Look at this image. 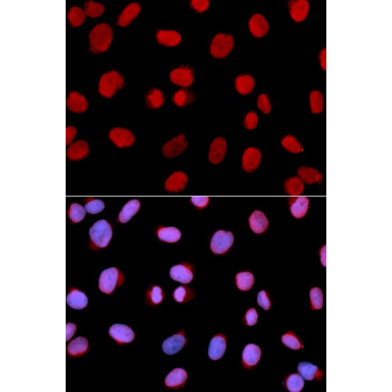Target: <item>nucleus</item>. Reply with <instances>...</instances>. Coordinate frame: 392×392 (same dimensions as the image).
Masks as SVG:
<instances>
[{
  "mask_svg": "<svg viewBox=\"0 0 392 392\" xmlns=\"http://www.w3.org/2000/svg\"><path fill=\"white\" fill-rule=\"evenodd\" d=\"M227 150L225 140L222 137L215 138L211 143L208 153L209 160L212 163L220 162L224 158Z\"/></svg>",
  "mask_w": 392,
  "mask_h": 392,
  "instance_id": "f3484780",
  "label": "nucleus"
},
{
  "mask_svg": "<svg viewBox=\"0 0 392 392\" xmlns=\"http://www.w3.org/2000/svg\"><path fill=\"white\" fill-rule=\"evenodd\" d=\"M158 42L160 44L168 46L174 47L177 46L181 41V34L174 30H160L156 34Z\"/></svg>",
  "mask_w": 392,
  "mask_h": 392,
  "instance_id": "b1692460",
  "label": "nucleus"
},
{
  "mask_svg": "<svg viewBox=\"0 0 392 392\" xmlns=\"http://www.w3.org/2000/svg\"><path fill=\"white\" fill-rule=\"evenodd\" d=\"M146 101L147 105L149 108L156 109L163 104L165 96L160 89L153 88L147 93Z\"/></svg>",
  "mask_w": 392,
  "mask_h": 392,
  "instance_id": "72a5a7b5",
  "label": "nucleus"
},
{
  "mask_svg": "<svg viewBox=\"0 0 392 392\" xmlns=\"http://www.w3.org/2000/svg\"><path fill=\"white\" fill-rule=\"evenodd\" d=\"M257 105L260 110L264 113H268L271 110V104L266 94L263 93L258 96Z\"/></svg>",
  "mask_w": 392,
  "mask_h": 392,
  "instance_id": "09e8293b",
  "label": "nucleus"
},
{
  "mask_svg": "<svg viewBox=\"0 0 392 392\" xmlns=\"http://www.w3.org/2000/svg\"><path fill=\"white\" fill-rule=\"evenodd\" d=\"M288 8L291 18L297 22L303 21L309 12V5L306 0H292L288 3Z\"/></svg>",
  "mask_w": 392,
  "mask_h": 392,
  "instance_id": "4468645a",
  "label": "nucleus"
},
{
  "mask_svg": "<svg viewBox=\"0 0 392 392\" xmlns=\"http://www.w3.org/2000/svg\"><path fill=\"white\" fill-rule=\"evenodd\" d=\"M124 85L125 82L122 75L116 71H111L101 76L99 90L103 96L111 97L117 89H122Z\"/></svg>",
  "mask_w": 392,
  "mask_h": 392,
  "instance_id": "7ed1b4c3",
  "label": "nucleus"
},
{
  "mask_svg": "<svg viewBox=\"0 0 392 392\" xmlns=\"http://www.w3.org/2000/svg\"><path fill=\"white\" fill-rule=\"evenodd\" d=\"M286 385L289 391L299 392L303 389L304 385V381L300 375L293 374L289 376L287 378Z\"/></svg>",
  "mask_w": 392,
  "mask_h": 392,
  "instance_id": "a19ab883",
  "label": "nucleus"
},
{
  "mask_svg": "<svg viewBox=\"0 0 392 392\" xmlns=\"http://www.w3.org/2000/svg\"><path fill=\"white\" fill-rule=\"evenodd\" d=\"M158 238L167 243H175L181 237V232L175 227H160L156 231Z\"/></svg>",
  "mask_w": 392,
  "mask_h": 392,
  "instance_id": "7c9ffc66",
  "label": "nucleus"
},
{
  "mask_svg": "<svg viewBox=\"0 0 392 392\" xmlns=\"http://www.w3.org/2000/svg\"><path fill=\"white\" fill-rule=\"evenodd\" d=\"M236 283L238 288L242 291L249 290L254 283L253 275L249 271L239 272L236 277Z\"/></svg>",
  "mask_w": 392,
  "mask_h": 392,
  "instance_id": "f704fd0d",
  "label": "nucleus"
},
{
  "mask_svg": "<svg viewBox=\"0 0 392 392\" xmlns=\"http://www.w3.org/2000/svg\"><path fill=\"white\" fill-rule=\"evenodd\" d=\"M186 339L183 332H180L165 339L162 344V350L167 355H172L179 352L185 345Z\"/></svg>",
  "mask_w": 392,
  "mask_h": 392,
  "instance_id": "9b49d317",
  "label": "nucleus"
},
{
  "mask_svg": "<svg viewBox=\"0 0 392 392\" xmlns=\"http://www.w3.org/2000/svg\"><path fill=\"white\" fill-rule=\"evenodd\" d=\"M261 159V153L257 148H247L242 156V166L246 172H251L259 166Z\"/></svg>",
  "mask_w": 392,
  "mask_h": 392,
  "instance_id": "dca6fc26",
  "label": "nucleus"
},
{
  "mask_svg": "<svg viewBox=\"0 0 392 392\" xmlns=\"http://www.w3.org/2000/svg\"><path fill=\"white\" fill-rule=\"evenodd\" d=\"M226 341L222 335H217L211 340L208 349L209 357L212 360L220 359L225 353Z\"/></svg>",
  "mask_w": 392,
  "mask_h": 392,
  "instance_id": "a211bd4d",
  "label": "nucleus"
},
{
  "mask_svg": "<svg viewBox=\"0 0 392 392\" xmlns=\"http://www.w3.org/2000/svg\"><path fill=\"white\" fill-rule=\"evenodd\" d=\"M88 348L87 339L83 337H78L69 343L67 347V351L69 356L76 357L86 352Z\"/></svg>",
  "mask_w": 392,
  "mask_h": 392,
  "instance_id": "cd10ccee",
  "label": "nucleus"
},
{
  "mask_svg": "<svg viewBox=\"0 0 392 392\" xmlns=\"http://www.w3.org/2000/svg\"><path fill=\"white\" fill-rule=\"evenodd\" d=\"M309 297L312 309H320L323 305V292L317 287L311 288Z\"/></svg>",
  "mask_w": 392,
  "mask_h": 392,
  "instance_id": "c03bdc74",
  "label": "nucleus"
},
{
  "mask_svg": "<svg viewBox=\"0 0 392 392\" xmlns=\"http://www.w3.org/2000/svg\"><path fill=\"white\" fill-rule=\"evenodd\" d=\"M88 302L86 295L83 292L76 289L71 290L66 297L67 304L74 309L84 308L87 305Z\"/></svg>",
  "mask_w": 392,
  "mask_h": 392,
  "instance_id": "393cba45",
  "label": "nucleus"
},
{
  "mask_svg": "<svg viewBox=\"0 0 392 392\" xmlns=\"http://www.w3.org/2000/svg\"><path fill=\"white\" fill-rule=\"evenodd\" d=\"M311 110L313 113H319L324 108V99L322 93L317 90L312 91L309 96Z\"/></svg>",
  "mask_w": 392,
  "mask_h": 392,
  "instance_id": "79ce46f5",
  "label": "nucleus"
},
{
  "mask_svg": "<svg viewBox=\"0 0 392 392\" xmlns=\"http://www.w3.org/2000/svg\"><path fill=\"white\" fill-rule=\"evenodd\" d=\"M140 207V203L139 200H130L123 207L119 214L117 221L122 223L128 222L137 213Z\"/></svg>",
  "mask_w": 392,
  "mask_h": 392,
  "instance_id": "c85d7f7f",
  "label": "nucleus"
},
{
  "mask_svg": "<svg viewBox=\"0 0 392 392\" xmlns=\"http://www.w3.org/2000/svg\"><path fill=\"white\" fill-rule=\"evenodd\" d=\"M284 186L286 192L292 197L301 195L305 187L304 183L297 177H292L286 179Z\"/></svg>",
  "mask_w": 392,
  "mask_h": 392,
  "instance_id": "473e14b6",
  "label": "nucleus"
},
{
  "mask_svg": "<svg viewBox=\"0 0 392 392\" xmlns=\"http://www.w3.org/2000/svg\"><path fill=\"white\" fill-rule=\"evenodd\" d=\"M187 182L188 179L185 173L177 171L168 178L165 183V187L169 191L178 192L184 189Z\"/></svg>",
  "mask_w": 392,
  "mask_h": 392,
  "instance_id": "aec40b11",
  "label": "nucleus"
},
{
  "mask_svg": "<svg viewBox=\"0 0 392 392\" xmlns=\"http://www.w3.org/2000/svg\"><path fill=\"white\" fill-rule=\"evenodd\" d=\"M191 202L196 207L202 209L207 206L209 198L207 197H193L191 198Z\"/></svg>",
  "mask_w": 392,
  "mask_h": 392,
  "instance_id": "5fc2aeb1",
  "label": "nucleus"
},
{
  "mask_svg": "<svg viewBox=\"0 0 392 392\" xmlns=\"http://www.w3.org/2000/svg\"><path fill=\"white\" fill-rule=\"evenodd\" d=\"M164 296L163 289L158 285H153L147 290L146 301L150 305H156L163 301Z\"/></svg>",
  "mask_w": 392,
  "mask_h": 392,
  "instance_id": "c9c22d12",
  "label": "nucleus"
},
{
  "mask_svg": "<svg viewBox=\"0 0 392 392\" xmlns=\"http://www.w3.org/2000/svg\"><path fill=\"white\" fill-rule=\"evenodd\" d=\"M234 45V38L231 35L219 33L214 36L211 41L210 53L217 58H225L230 54Z\"/></svg>",
  "mask_w": 392,
  "mask_h": 392,
  "instance_id": "20e7f679",
  "label": "nucleus"
},
{
  "mask_svg": "<svg viewBox=\"0 0 392 392\" xmlns=\"http://www.w3.org/2000/svg\"><path fill=\"white\" fill-rule=\"evenodd\" d=\"M194 296L192 289L187 286H180L172 293L174 300L179 303H184L191 299Z\"/></svg>",
  "mask_w": 392,
  "mask_h": 392,
  "instance_id": "58836bf2",
  "label": "nucleus"
},
{
  "mask_svg": "<svg viewBox=\"0 0 392 392\" xmlns=\"http://www.w3.org/2000/svg\"><path fill=\"white\" fill-rule=\"evenodd\" d=\"M69 217L73 223L81 222L86 214L84 207L77 203L72 204L69 210Z\"/></svg>",
  "mask_w": 392,
  "mask_h": 392,
  "instance_id": "a18cd8bd",
  "label": "nucleus"
},
{
  "mask_svg": "<svg viewBox=\"0 0 392 392\" xmlns=\"http://www.w3.org/2000/svg\"><path fill=\"white\" fill-rule=\"evenodd\" d=\"M109 335L117 343L126 344L132 342L134 338V333L127 325L116 323L109 329Z\"/></svg>",
  "mask_w": 392,
  "mask_h": 392,
  "instance_id": "1a4fd4ad",
  "label": "nucleus"
},
{
  "mask_svg": "<svg viewBox=\"0 0 392 392\" xmlns=\"http://www.w3.org/2000/svg\"><path fill=\"white\" fill-rule=\"evenodd\" d=\"M187 379V373L185 369L175 368L166 376L165 384L168 388L177 389L184 385Z\"/></svg>",
  "mask_w": 392,
  "mask_h": 392,
  "instance_id": "6ab92c4d",
  "label": "nucleus"
},
{
  "mask_svg": "<svg viewBox=\"0 0 392 392\" xmlns=\"http://www.w3.org/2000/svg\"><path fill=\"white\" fill-rule=\"evenodd\" d=\"M298 370L303 378L308 381L314 379L320 380L322 376V371L317 366L307 362L300 363L298 366Z\"/></svg>",
  "mask_w": 392,
  "mask_h": 392,
  "instance_id": "a878e982",
  "label": "nucleus"
},
{
  "mask_svg": "<svg viewBox=\"0 0 392 392\" xmlns=\"http://www.w3.org/2000/svg\"><path fill=\"white\" fill-rule=\"evenodd\" d=\"M172 101L178 106H185L191 103L194 100L193 94L186 89H181L174 93Z\"/></svg>",
  "mask_w": 392,
  "mask_h": 392,
  "instance_id": "e433bc0d",
  "label": "nucleus"
},
{
  "mask_svg": "<svg viewBox=\"0 0 392 392\" xmlns=\"http://www.w3.org/2000/svg\"><path fill=\"white\" fill-rule=\"evenodd\" d=\"M299 177L308 184H320L323 179L322 175L316 169L307 166H302L298 171Z\"/></svg>",
  "mask_w": 392,
  "mask_h": 392,
  "instance_id": "bb28decb",
  "label": "nucleus"
},
{
  "mask_svg": "<svg viewBox=\"0 0 392 392\" xmlns=\"http://www.w3.org/2000/svg\"><path fill=\"white\" fill-rule=\"evenodd\" d=\"M254 79L250 75L243 74L238 76L235 80V87L241 94L246 95L252 92L254 87Z\"/></svg>",
  "mask_w": 392,
  "mask_h": 392,
  "instance_id": "c756f323",
  "label": "nucleus"
},
{
  "mask_svg": "<svg viewBox=\"0 0 392 392\" xmlns=\"http://www.w3.org/2000/svg\"><path fill=\"white\" fill-rule=\"evenodd\" d=\"M170 79L171 81L176 85L188 87L193 82V72L191 68L182 66L173 69L170 72Z\"/></svg>",
  "mask_w": 392,
  "mask_h": 392,
  "instance_id": "0eeeda50",
  "label": "nucleus"
},
{
  "mask_svg": "<svg viewBox=\"0 0 392 392\" xmlns=\"http://www.w3.org/2000/svg\"><path fill=\"white\" fill-rule=\"evenodd\" d=\"M112 30L106 23H101L95 26L89 34L90 49L94 53L106 51L112 41Z\"/></svg>",
  "mask_w": 392,
  "mask_h": 392,
  "instance_id": "f257e3e1",
  "label": "nucleus"
},
{
  "mask_svg": "<svg viewBox=\"0 0 392 392\" xmlns=\"http://www.w3.org/2000/svg\"><path fill=\"white\" fill-rule=\"evenodd\" d=\"M282 342L285 346L293 350H297L303 347L299 338L290 331L283 335Z\"/></svg>",
  "mask_w": 392,
  "mask_h": 392,
  "instance_id": "49530a36",
  "label": "nucleus"
},
{
  "mask_svg": "<svg viewBox=\"0 0 392 392\" xmlns=\"http://www.w3.org/2000/svg\"><path fill=\"white\" fill-rule=\"evenodd\" d=\"M68 18L71 26L76 27L84 23L86 18V13L81 8L73 7L69 10Z\"/></svg>",
  "mask_w": 392,
  "mask_h": 392,
  "instance_id": "4c0bfd02",
  "label": "nucleus"
},
{
  "mask_svg": "<svg viewBox=\"0 0 392 392\" xmlns=\"http://www.w3.org/2000/svg\"><path fill=\"white\" fill-rule=\"evenodd\" d=\"M187 142L184 134L179 135L167 142L163 146V153L169 158L175 157L186 148Z\"/></svg>",
  "mask_w": 392,
  "mask_h": 392,
  "instance_id": "f8f14e48",
  "label": "nucleus"
},
{
  "mask_svg": "<svg viewBox=\"0 0 392 392\" xmlns=\"http://www.w3.org/2000/svg\"><path fill=\"white\" fill-rule=\"evenodd\" d=\"M326 49H323L320 54V64L322 68L324 70H326Z\"/></svg>",
  "mask_w": 392,
  "mask_h": 392,
  "instance_id": "13d9d810",
  "label": "nucleus"
},
{
  "mask_svg": "<svg viewBox=\"0 0 392 392\" xmlns=\"http://www.w3.org/2000/svg\"><path fill=\"white\" fill-rule=\"evenodd\" d=\"M104 6L100 3H95L92 1H88L85 3V12L88 16L98 17L104 13Z\"/></svg>",
  "mask_w": 392,
  "mask_h": 392,
  "instance_id": "37998d69",
  "label": "nucleus"
},
{
  "mask_svg": "<svg viewBox=\"0 0 392 392\" xmlns=\"http://www.w3.org/2000/svg\"><path fill=\"white\" fill-rule=\"evenodd\" d=\"M169 273L172 279L183 284L189 283L193 278L192 267L185 263H181L172 267Z\"/></svg>",
  "mask_w": 392,
  "mask_h": 392,
  "instance_id": "9d476101",
  "label": "nucleus"
},
{
  "mask_svg": "<svg viewBox=\"0 0 392 392\" xmlns=\"http://www.w3.org/2000/svg\"><path fill=\"white\" fill-rule=\"evenodd\" d=\"M291 214L296 219L303 218L307 213L310 206L309 199L306 197L294 196L288 199Z\"/></svg>",
  "mask_w": 392,
  "mask_h": 392,
  "instance_id": "6e6552de",
  "label": "nucleus"
},
{
  "mask_svg": "<svg viewBox=\"0 0 392 392\" xmlns=\"http://www.w3.org/2000/svg\"><path fill=\"white\" fill-rule=\"evenodd\" d=\"M320 263L323 266L326 265V246L323 245L320 248L319 251Z\"/></svg>",
  "mask_w": 392,
  "mask_h": 392,
  "instance_id": "4d7b16f0",
  "label": "nucleus"
},
{
  "mask_svg": "<svg viewBox=\"0 0 392 392\" xmlns=\"http://www.w3.org/2000/svg\"><path fill=\"white\" fill-rule=\"evenodd\" d=\"M282 145L287 151L298 153L303 151L302 145L293 135H288L282 140Z\"/></svg>",
  "mask_w": 392,
  "mask_h": 392,
  "instance_id": "ea45409f",
  "label": "nucleus"
},
{
  "mask_svg": "<svg viewBox=\"0 0 392 392\" xmlns=\"http://www.w3.org/2000/svg\"><path fill=\"white\" fill-rule=\"evenodd\" d=\"M89 234L91 244L93 248H105L112 238L111 225L105 220H99L91 227Z\"/></svg>",
  "mask_w": 392,
  "mask_h": 392,
  "instance_id": "f03ea898",
  "label": "nucleus"
},
{
  "mask_svg": "<svg viewBox=\"0 0 392 392\" xmlns=\"http://www.w3.org/2000/svg\"><path fill=\"white\" fill-rule=\"evenodd\" d=\"M258 117L254 111L248 112L245 117L243 125L244 126L249 129L256 128L258 125Z\"/></svg>",
  "mask_w": 392,
  "mask_h": 392,
  "instance_id": "8fccbe9b",
  "label": "nucleus"
},
{
  "mask_svg": "<svg viewBox=\"0 0 392 392\" xmlns=\"http://www.w3.org/2000/svg\"><path fill=\"white\" fill-rule=\"evenodd\" d=\"M111 140L121 148L131 146L134 142V136L132 132L125 128H115L109 133Z\"/></svg>",
  "mask_w": 392,
  "mask_h": 392,
  "instance_id": "ddd939ff",
  "label": "nucleus"
},
{
  "mask_svg": "<svg viewBox=\"0 0 392 392\" xmlns=\"http://www.w3.org/2000/svg\"><path fill=\"white\" fill-rule=\"evenodd\" d=\"M124 281L121 271L115 267H111L103 270L100 276L99 287L101 291L111 293L116 287Z\"/></svg>",
  "mask_w": 392,
  "mask_h": 392,
  "instance_id": "39448f33",
  "label": "nucleus"
},
{
  "mask_svg": "<svg viewBox=\"0 0 392 392\" xmlns=\"http://www.w3.org/2000/svg\"><path fill=\"white\" fill-rule=\"evenodd\" d=\"M258 313L254 308L248 309L245 314V321L247 325L252 326L256 324L258 321Z\"/></svg>",
  "mask_w": 392,
  "mask_h": 392,
  "instance_id": "864d4df0",
  "label": "nucleus"
},
{
  "mask_svg": "<svg viewBox=\"0 0 392 392\" xmlns=\"http://www.w3.org/2000/svg\"><path fill=\"white\" fill-rule=\"evenodd\" d=\"M248 26L251 33L256 37L264 36L269 30L267 21L259 13L254 14L252 16L249 21Z\"/></svg>",
  "mask_w": 392,
  "mask_h": 392,
  "instance_id": "2eb2a0df",
  "label": "nucleus"
},
{
  "mask_svg": "<svg viewBox=\"0 0 392 392\" xmlns=\"http://www.w3.org/2000/svg\"><path fill=\"white\" fill-rule=\"evenodd\" d=\"M68 107L75 112H82L87 107V102L85 97L77 92H72L67 101Z\"/></svg>",
  "mask_w": 392,
  "mask_h": 392,
  "instance_id": "2f4dec72",
  "label": "nucleus"
},
{
  "mask_svg": "<svg viewBox=\"0 0 392 392\" xmlns=\"http://www.w3.org/2000/svg\"><path fill=\"white\" fill-rule=\"evenodd\" d=\"M234 237L230 231L220 230L216 231L210 242L211 251L218 254L226 253L233 243Z\"/></svg>",
  "mask_w": 392,
  "mask_h": 392,
  "instance_id": "423d86ee",
  "label": "nucleus"
},
{
  "mask_svg": "<svg viewBox=\"0 0 392 392\" xmlns=\"http://www.w3.org/2000/svg\"><path fill=\"white\" fill-rule=\"evenodd\" d=\"M249 226L257 234L265 232L269 225L268 220L264 213L260 210L254 211L249 218Z\"/></svg>",
  "mask_w": 392,
  "mask_h": 392,
  "instance_id": "4be33fe9",
  "label": "nucleus"
},
{
  "mask_svg": "<svg viewBox=\"0 0 392 392\" xmlns=\"http://www.w3.org/2000/svg\"><path fill=\"white\" fill-rule=\"evenodd\" d=\"M261 355V350L259 346L254 344H248L244 348L242 352V362L247 367L256 365L259 362Z\"/></svg>",
  "mask_w": 392,
  "mask_h": 392,
  "instance_id": "412c9836",
  "label": "nucleus"
},
{
  "mask_svg": "<svg viewBox=\"0 0 392 392\" xmlns=\"http://www.w3.org/2000/svg\"><path fill=\"white\" fill-rule=\"evenodd\" d=\"M141 6L137 3H132L127 5L119 16L117 24L122 27L129 25L139 14Z\"/></svg>",
  "mask_w": 392,
  "mask_h": 392,
  "instance_id": "5701e85b",
  "label": "nucleus"
},
{
  "mask_svg": "<svg viewBox=\"0 0 392 392\" xmlns=\"http://www.w3.org/2000/svg\"><path fill=\"white\" fill-rule=\"evenodd\" d=\"M191 7L196 11L202 13L205 11L209 6V1L207 0H193L190 2Z\"/></svg>",
  "mask_w": 392,
  "mask_h": 392,
  "instance_id": "603ef678",
  "label": "nucleus"
},
{
  "mask_svg": "<svg viewBox=\"0 0 392 392\" xmlns=\"http://www.w3.org/2000/svg\"><path fill=\"white\" fill-rule=\"evenodd\" d=\"M76 329V325L72 323H67L66 325V341L69 340L74 334Z\"/></svg>",
  "mask_w": 392,
  "mask_h": 392,
  "instance_id": "6e6d98bb",
  "label": "nucleus"
},
{
  "mask_svg": "<svg viewBox=\"0 0 392 392\" xmlns=\"http://www.w3.org/2000/svg\"><path fill=\"white\" fill-rule=\"evenodd\" d=\"M258 304L264 310H268L271 306L270 301L267 292L264 290L260 291L257 296Z\"/></svg>",
  "mask_w": 392,
  "mask_h": 392,
  "instance_id": "3c124183",
  "label": "nucleus"
},
{
  "mask_svg": "<svg viewBox=\"0 0 392 392\" xmlns=\"http://www.w3.org/2000/svg\"><path fill=\"white\" fill-rule=\"evenodd\" d=\"M105 207L104 203L98 199H92L85 204L86 211L91 214H96L102 211Z\"/></svg>",
  "mask_w": 392,
  "mask_h": 392,
  "instance_id": "de8ad7c7",
  "label": "nucleus"
}]
</instances>
